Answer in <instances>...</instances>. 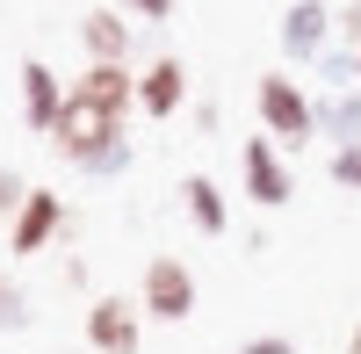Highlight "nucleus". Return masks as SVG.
<instances>
[{
	"mask_svg": "<svg viewBox=\"0 0 361 354\" xmlns=\"http://www.w3.org/2000/svg\"><path fill=\"white\" fill-rule=\"evenodd\" d=\"M66 102H73V94L58 87V73L44 66V58H22V123L51 138V130H58V116H66Z\"/></svg>",
	"mask_w": 361,
	"mask_h": 354,
	"instance_id": "nucleus-7",
	"label": "nucleus"
},
{
	"mask_svg": "<svg viewBox=\"0 0 361 354\" xmlns=\"http://www.w3.org/2000/svg\"><path fill=\"white\" fill-rule=\"evenodd\" d=\"M318 138L361 145V87H340V94H325V102H318Z\"/></svg>",
	"mask_w": 361,
	"mask_h": 354,
	"instance_id": "nucleus-13",
	"label": "nucleus"
},
{
	"mask_svg": "<svg viewBox=\"0 0 361 354\" xmlns=\"http://www.w3.org/2000/svg\"><path fill=\"white\" fill-rule=\"evenodd\" d=\"M180 102H188V66H180V58H152V66L137 73V109L145 116H173Z\"/></svg>",
	"mask_w": 361,
	"mask_h": 354,
	"instance_id": "nucleus-9",
	"label": "nucleus"
},
{
	"mask_svg": "<svg viewBox=\"0 0 361 354\" xmlns=\"http://www.w3.org/2000/svg\"><path fill=\"white\" fill-rule=\"evenodd\" d=\"M22 202H29V181H22V173H0V217L15 224V210H22Z\"/></svg>",
	"mask_w": 361,
	"mask_h": 354,
	"instance_id": "nucleus-16",
	"label": "nucleus"
},
{
	"mask_svg": "<svg viewBox=\"0 0 361 354\" xmlns=\"http://www.w3.org/2000/svg\"><path fill=\"white\" fill-rule=\"evenodd\" d=\"M260 123H267V138L275 145H289V152H304V145L318 138V102L296 87L289 73H260Z\"/></svg>",
	"mask_w": 361,
	"mask_h": 354,
	"instance_id": "nucleus-2",
	"label": "nucleus"
},
{
	"mask_svg": "<svg viewBox=\"0 0 361 354\" xmlns=\"http://www.w3.org/2000/svg\"><path fill=\"white\" fill-rule=\"evenodd\" d=\"M80 44H87L94 66H123L130 58V22L116 8H94V15H80Z\"/></svg>",
	"mask_w": 361,
	"mask_h": 354,
	"instance_id": "nucleus-10",
	"label": "nucleus"
},
{
	"mask_svg": "<svg viewBox=\"0 0 361 354\" xmlns=\"http://www.w3.org/2000/svg\"><path fill=\"white\" fill-rule=\"evenodd\" d=\"M333 181L340 188H361V145H340V152H333Z\"/></svg>",
	"mask_w": 361,
	"mask_h": 354,
	"instance_id": "nucleus-14",
	"label": "nucleus"
},
{
	"mask_svg": "<svg viewBox=\"0 0 361 354\" xmlns=\"http://www.w3.org/2000/svg\"><path fill=\"white\" fill-rule=\"evenodd\" d=\"M137 311H145V318H166V326L195 318V275H188V260H180V253H159L152 268H145Z\"/></svg>",
	"mask_w": 361,
	"mask_h": 354,
	"instance_id": "nucleus-3",
	"label": "nucleus"
},
{
	"mask_svg": "<svg viewBox=\"0 0 361 354\" xmlns=\"http://www.w3.org/2000/svg\"><path fill=\"white\" fill-rule=\"evenodd\" d=\"M58 224H66V202H58L51 188H29V202H22L15 224H8V253H44L58 239Z\"/></svg>",
	"mask_w": 361,
	"mask_h": 354,
	"instance_id": "nucleus-8",
	"label": "nucleus"
},
{
	"mask_svg": "<svg viewBox=\"0 0 361 354\" xmlns=\"http://www.w3.org/2000/svg\"><path fill=\"white\" fill-rule=\"evenodd\" d=\"M87 340H94V354H137L145 311L123 304V297H94V304H87Z\"/></svg>",
	"mask_w": 361,
	"mask_h": 354,
	"instance_id": "nucleus-4",
	"label": "nucleus"
},
{
	"mask_svg": "<svg viewBox=\"0 0 361 354\" xmlns=\"http://www.w3.org/2000/svg\"><path fill=\"white\" fill-rule=\"evenodd\" d=\"M347 354H361V326H354V340H347Z\"/></svg>",
	"mask_w": 361,
	"mask_h": 354,
	"instance_id": "nucleus-19",
	"label": "nucleus"
},
{
	"mask_svg": "<svg viewBox=\"0 0 361 354\" xmlns=\"http://www.w3.org/2000/svg\"><path fill=\"white\" fill-rule=\"evenodd\" d=\"M238 354H296V340H282V333H267V340H246Z\"/></svg>",
	"mask_w": 361,
	"mask_h": 354,
	"instance_id": "nucleus-18",
	"label": "nucleus"
},
{
	"mask_svg": "<svg viewBox=\"0 0 361 354\" xmlns=\"http://www.w3.org/2000/svg\"><path fill=\"white\" fill-rule=\"evenodd\" d=\"M238 166H246V195L260 202V210H282V202L296 195L289 166H282V152H275V138H246V152H238Z\"/></svg>",
	"mask_w": 361,
	"mask_h": 354,
	"instance_id": "nucleus-5",
	"label": "nucleus"
},
{
	"mask_svg": "<svg viewBox=\"0 0 361 354\" xmlns=\"http://www.w3.org/2000/svg\"><path fill=\"white\" fill-rule=\"evenodd\" d=\"M8 297H15V289H8V282H0V311H8Z\"/></svg>",
	"mask_w": 361,
	"mask_h": 354,
	"instance_id": "nucleus-20",
	"label": "nucleus"
},
{
	"mask_svg": "<svg viewBox=\"0 0 361 354\" xmlns=\"http://www.w3.org/2000/svg\"><path fill=\"white\" fill-rule=\"evenodd\" d=\"M123 8H130L137 22H166V15H173V0H123Z\"/></svg>",
	"mask_w": 361,
	"mask_h": 354,
	"instance_id": "nucleus-17",
	"label": "nucleus"
},
{
	"mask_svg": "<svg viewBox=\"0 0 361 354\" xmlns=\"http://www.w3.org/2000/svg\"><path fill=\"white\" fill-rule=\"evenodd\" d=\"M333 37H340V51H361V0H347V8H340Z\"/></svg>",
	"mask_w": 361,
	"mask_h": 354,
	"instance_id": "nucleus-15",
	"label": "nucleus"
},
{
	"mask_svg": "<svg viewBox=\"0 0 361 354\" xmlns=\"http://www.w3.org/2000/svg\"><path fill=\"white\" fill-rule=\"evenodd\" d=\"M180 202H188L195 231H209V239H217V231L231 224V210H224V188L209 181V173H188V181H180Z\"/></svg>",
	"mask_w": 361,
	"mask_h": 354,
	"instance_id": "nucleus-12",
	"label": "nucleus"
},
{
	"mask_svg": "<svg viewBox=\"0 0 361 354\" xmlns=\"http://www.w3.org/2000/svg\"><path fill=\"white\" fill-rule=\"evenodd\" d=\"M51 145L66 152L80 173H123L130 166V138H123V116H109V109H94V102H66V116H58V130H51Z\"/></svg>",
	"mask_w": 361,
	"mask_h": 354,
	"instance_id": "nucleus-1",
	"label": "nucleus"
},
{
	"mask_svg": "<svg viewBox=\"0 0 361 354\" xmlns=\"http://www.w3.org/2000/svg\"><path fill=\"white\" fill-rule=\"evenodd\" d=\"M333 8H325V0H296V8L282 15V51L296 58V66H318L325 58V44H333Z\"/></svg>",
	"mask_w": 361,
	"mask_h": 354,
	"instance_id": "nucleus-6",
	"label": "nucleus"
},
{
	"mask_svg": "<svg viewBox=\"0 0 361 354\" xmlns=\"http://www.w3.org/2000/svg\"><path fill=\"white\" fill-rule=\"evenodd\" d=\"M73 94L94 102V109H109V116H123V109L137 102V80H130V66H87V73L73 80Z\"/></svg>",
	"mask_w": 361,
	"mask_h": 354,
	"instance_id": "nucleus-11",
	"label": "nucleus"
},
{
	"mask_svg": "<svg viewBox=\"0 0 361 354\" xmlns=\"http://www.w3.org/2000/svg\"><path fill=\"white\" fill-rule=\"evenodd\" d=\"M354 73H361V58H354Z\"/></svg>",
	"mask_w": 361,
	"mask_h": 354,
	"instance_id": "nucleus-21",
	"label": "nucleus"
}]
</instances>
